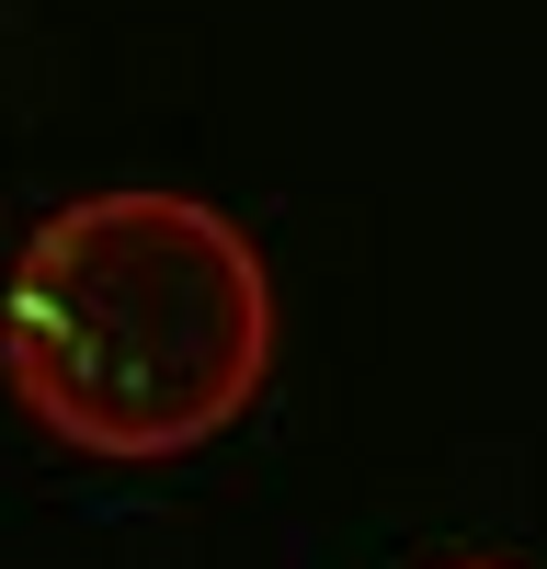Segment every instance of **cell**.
Here are the masks:
<instances>
[{
  "label": "cell",
  "mask_w": 547,
  "mask_h": 569,
  "mask_svg": "<svg viewBox=\"0 0 547 569\" xmlns=\"http://www.w3.org/2000/svg\"><path fill=\"white\" fill-rule=\"evenodd\" d=\"M274 376V273L240 217L171 182L69 194L0 273V388L69 456L160 467L217 445Z\"/></svg>",
  "instance_id": "obj_1"
},
{
  "label": "cell",
  "mask_w": 547,
  "mask_h": 569,
  "mask_svg": "<svg viewBox=\"0 0 547 569\" xmlns=\"http://www.w3.org/2000/svg\"><path fill=\"white\" fill-rule=\"evenodd\" d=\"M434 569H514V558H434Z\"/></svg>",
  "instance_id": "obj_2"
}]
</instances>
